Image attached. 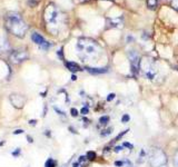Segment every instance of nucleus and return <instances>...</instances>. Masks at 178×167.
Instances as JSON below:
<instances>
[{
  "instance_id": "f257e3e1",
  "label": "nucleus",
  "mask_w": 178,
  "mask_h": 167,
  "mask_svg": "<svg viewBox=\"0 0 178 167\" xmlns=\"http://www.w3.org/2000/svg\"><path fill=\"white\" fill-rule=\"evenodd\" d=\"M77 51L81 60L89 61L100 54L101 48L95 40L90 38H80L77 42Z\"/></svg>"
},
{
  "instance_id": "f03ea898",
  "label": "nucleus",
  "mask_w": 178,
  "mask_h": 167,
  "mask_svg": "<svg viewBox=\"0 0 178 167\" xmlns=\"http://www.w3.org/2000/svg\"><path fill=\"white\" fill-rule=\"evenodd\" d=\"M5 26L6 29L12 33L14 36L19 38L25 37V35L27 33V25L21 18V16L17 12H8L5 17Z\"/></svg>"
},
{
  "instance_id": "7ed1b4c3",
  "label": "nucleus",
  "mask_w": 178,
  "mask_h": 167,
  "mask_svg": "<svg viewBox=\"0 0 178 167\" xmlns=\"http://www.w3.org/2000/svg\"><path fill=\"white\" fill-rule=\"evenodd\" d=\"M44 18L48 27L51 29V31H54V28H57L59 26L60 20H61V14L59 9L57 8V6L54 4H49L45 9Z\"/></svg>"
},
{
  "instance_id": "20e7f679",
  "label": "nucleus",
  "mask_w": 178,
  "mask_h": 167,
  "mask_svg": "<svg viewBox=\"0 0 178 167\" xmlns=\"http://www.w3.org/2000/svg\"><path fill=\"white\" fill-rule=\"evenodd\" d=\"M139 69L142 73V75L149 80H154L158 75V69L156 62L154 59H151L149 57H145L140 59V64H139Z\"/></svg>"
},
{
  "instance_id": "39448f33",
  "label": "nucleus",
  "mask_w": 178,
  "mask_h": 167,
  "mask_svg": "<svg viewBox=\"0 0 178 167\" xmlns=\"http://www.w3.org/2000/svg\"><path fill=\"white\" fill-rule=\"evenodd\" d=\"M167 156L163 149H151L149 154V163L151 167H167Z\"/></svg>"
},
{
  "instance_id": "423d86ee",
  "label": "nucleus",
  "mask_w": 178,
  "mask_h": 167,
  "mask_svg": "<svg viewBox=\"0 0 178 167\" xmlns=\"http://www.w3.org/2000/svg\"><path fill=\"white\" fill-rule=\"evenodd\" d=\"M128 57L130 59V64H132V69L134 73H137L139 69V64H140V57L138 55V52L135 50H129L128 52Z\"/></svg>"
},
{
  "instance_id": "0eeeda50",
  "label": "nucleus",
  "mask_w": 178,
  "mask_h": 167,
  "mask_svg": "<svg viewBox=\"0 0 178 167\" xmlns=\"http://www.w3.org/2000/svg\"><path fill=\"white\" fill-rule=\"evenodd\" d=\"M28 58V54L25 50H16L10 55V60L14 64H19L23 62Z\"/></svg>"
},
{
  "instance_id": "6e6552de",
  "label": "nucleus",
  "mask_w": 178,
  "mask_h": 167,
  "mask_svg": "<svg viewBox=\"0 0 178 167\" xmlns=\"http://www.w3.org/2000/svg\"><path fill=\"white\" fill-rule=\"evenodd\" d=\"M31 39L32 41L35 42V44H37L38 46H40L42 49H48L49 47H50V44L47 41L45 38L42 37L41 35H39L38 33H33L31 35Z\"/></svg>"
},
{
  "instance_id": "1a4fd4ad",
  "label": "nucleus",
  "mask_w": 178,
  "mask_h": 167,
  "mask_svg": "<svg viewBox=\"0 0 178 167\" xmlns=\"http://www.w3.org/2000/svg\"><path fill=\"white\" fill-rule=\"evenodd\" d=\"M10 102H11V104H12V106L20 109V108H23V107L26 100H25V98H23V96L14 94V95H11V96H10Z\"/></svg>"
},
{
  "instance_id": "9d476101",
  "label": "nucleus",
  "mask_w": 178,
  "mask_h": 167,
  "mask_svg": "<svg viewBox=\"0 0 178 167\" xmlns=\"http://www.w3.org/2000/svg\"><path fill=\"white\" fill-rule=\"evenodd\" d=\"M66 66H67V68H68L70 71H79V70H81L80 68V66L76 64V62H73V61H68V62H66Z\"/></svg>"
},
{
  "instance_id": "9b49d317",
  "label": "nucleus",
  "mask_w": 178,
  "mask_h": 167,
  "mask_svg": "<svg viewBox=\"0 0 178 167\" xmlns=\"http://www.w3.org/2000/svg\"><path fill=\"white\" fill-rule=\"evenodd\" d=\"M87 70H88L90 74H94V75L105 74V73H107V68H95V67H92V68H87Z\"/></svg>"
},
{
  "instance_id": "f8f14e48",
  "label": "nucleus",
  "mask_w": 178,
  "mask_h": 167,
  "mask_svg": "<svg viewBox=\"0 0 178 167\" xmlns=\"http://www.w3.org/2000/svg\"><path fill=\"white\" fill-rule=\"evenodd\" d=\"M109 23H110V26H111V27H118V25L121 27V25H123V20H121V19H118V18H116L115 20L114 19H110Z\"/></svg>"
},
{
  "instance_id": "ddd939ff",
  "label": "nucleus",
  "mask_w": 178,
  "mask_h": 167,
  "mask_svg": "<svg viewBox=\"0 0 178 167\" xmlns=\"http://www.w3.org/2000/svg\"><path fill=\"white\" fill-rule=\"evenodd\" d=\"M147 6L150 8V9H154L157 6V0H147Z\"/></svg>"
},
{
  "instance_id": "4468645a",
  "label": "nucleus",
  "mask_w": 178,
  "mask_h": 167,
  "mask_svg": "<svg viewBox=\"0 0 178 167\" xmlns=\"http://www.w3.org/2000/svg\"><path fill=\"white\" fill-rule=\"evenodd\" d=\"M55 165H56L55 160H54V159H51V158H49V159L46 162V165H45V166L46 167H55Z\"/></svg>"
},
{
  "instance_id": "2eb2a0df",
  "label": "nucleus",
  "mask_w": 178,
  "mask_h": 167,
  "mask_svg": "<svg viewBox=\"0 0 178 167\" xmlns=\"http://www.w3.org/2000/svg\"><path fill=\"white\" fill-rule=\"evenodd\" d=\"M108 121H109V117H108V116H102V117H100V119H99V123H100V124H102V125L107 124Z\"/></svg>"
},
{
  "instance_id": "dca6fc26",
  "label": "nucleus",
  "mask_w": 178,
  "mask_h": 167,
  "mask_svg": "<svg viewBox=\"0 0 178 167\" xmlns=\"http://www.w3.org/2000/svg\"><path fill=\"white\" fill-rule=\"evenodd\" d=\"M87 158L90 159V160L95 159V158H96V153H95V152H88V153H87Z\"/></svg>"
},
{
  "instance_id": "f3484780",
  "label": "nucleus",
  "mask_w": 178,
  "mask_h": 167,
  "mask_svg": "<svg viewBox=\"0 0 178 167\" xmlns=\"http://www.w3.org/2000/svg\"><path fill=\"white\" fill-rule=\"evenodd\" d=\"M87 157H85V156H81V157H79V160H78V163L81 165V164H86L87 163Z\"/></svg>"
},
{
  "instance_id": "a211bd4d",
  "label": "nucleus",
  "mask_w": 178,
  "mask_h": 167,
  "mask_svg": "<svg viewBox=\"0 0 178 167\" xmlns=\"http://www.w3.org/2000/svg\"><path fill=\"white\" fill-rule=\"evenodd\" d=\"M70 113H71V116L73 117H76L78 115V110L76 108H71V109H70Z\"/></svg>"
},
{
  "instance_id": "6ab92c4d",
  "label": "nucleus",
  "mask_w": 178,
  "mask_h": 167,
  "mask_svg": "<svg viewBox=\"0 0 178 167\" xmlns=\"http://www.w3.org/2000/svg\"><path fill=\"white\" fill-rule=\"evenodd\" d=\"M174 165H175V167H178V152L176 153L175 158H174Z\"/></svg>"
},
{
  "instance_id": "aec40b11",
  "label": "nucleus",
  "mask_w": 178,
  "mask_h": 167,
  "mask_svg": "<svg viewBox=\"0 0 178 167\" xmlns=\"http://www.w3.org/2000/svg\"><path fill=\"white\" fill-rule=\"evenodd\" d=\"M125 165V162H123V160H117V162H115V166H117V167H121Z\"/></svg>"
},
{
  "instance_id": "412c9836",
  "label": "nucleus",
  "mask_w": 178,
  "mask_h": 167,
  "mask_svg": "<svg viewBox=\"0 0 178 167\" xmlns=\"http://www.w3.org/2000/svg\"><path fill=\"white\" fill-rule=\"evenodd\" d=\"M88 111H89V109H88L87 107H84V108H81L80 113H81L82 115H86V114H88Z\"/></svg>"
},
{
  "instance_id": "4be33fe9",
  "label": "nucleus",
  "mask_w": 178,
  "mask_h": 167,
  "mask_svg": "<svg viewBox=\"0 0 178 167\" xmlns=\"http://www.w3.org/2000/svg\"><path fill=\"white\" fill-rule=\"evenodd\" d=\"M121 150H123V146H116L115 147V152L116 153H120Z\"/></svg>"
},
{
  "instance_id": "5701e85b",
  "label": "nucleus",
  "mask_w": 178,
  "mask_h": 167,
  "mask_svg": "<svg viewBox=\"0 0 178 167\" xmlns=\"http://www.w3.org/2000/svg\"><path fill=\"white\" fill-rule=\"evenodd\" d=\"M114 98H115V94H110V95H108V97H107V100H108V102H111Z\"/></svg>"
},
{
  "instance_id": "b1692460",
  "label": "nucleus",
  "mask_w": 178,
  "mask_h": 167,
  "mask_svg": "<svg viewBox=\"0 0 178 167\" xmlns=\"http://www.w3.org/2000/svg\"><path fill=\"white\" fill-rule=\"evenodd\" d=\"M121 121H123V123H126V121H129V116H128L127 114H126V115H124L123 119H121Z\"/></svg>"
},
{
  "instance_id": "393cba45",
  "label": "nucleus",
  "mask_w": 178,
  "mask_h": 167,
  "mask_svg": "<svg viewBox=\"0 0 178 167\" xmlns=\"http://www.w3.org/2000/svg\"><path fill=\"white\" fill-rule=\"evenodd\" d=\"M23 129H17V130H15L14 131V134L15 135H17V134H23Z\"/></svg>"
},
{
  "instance_id": "a878e982",
  "label": "nucleus",
  "mask_w": 178,
  "mask_h": 167,
  "mask_svg": "<svg viewBox=\"0 0 178 167\" xmlns=\"http://www.w3.org/2000/svg\"><path fill=\"white\" fill-rule=\"evenodd\" d=\"M73 167H81V165H80L79 163H75V164L73 165Z\"/></svg>"
},
{
  "instance_id": "bb28decb",
  "label": "nucleus",
  "mask_w": 178,
  "mask_h": 167,
  "mask_svg": "<svg viewBox=\"0 0 178 167\" xmlns=\"http://www.w3.org/2000/svg\"><path fill=\"white\" fill-rule=\"evenodd\" d=\"M36 123H37V121H30V124H31V125H35Z\"/></svg>"
}]
</instances>
